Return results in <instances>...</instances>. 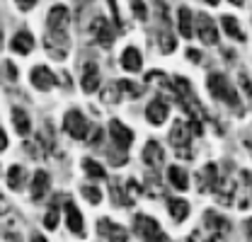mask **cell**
Instances as JSON below:
<instances>
[{"mask_svg": "<svg viewBox=\"0 0 252 242\" xmlns=\"http://www.w3.org/2000/svg\"><path fill=\"white\" fill-rule=\"evenodd\" d=\"M206 85H209V92H211V97H214V99H220V102H225L230 109L243 112V104H240L238 90L230 85V80H228L223 73H209Z\"/></svg>", "mask_w": 252, "mask_h": 242, "instance_id": "1", "label": "cell"}, {"mask_svg": "<svg viewBox=\"0 0 252 242\" xmlns=\"http://www.w3.org/2000/svg\"><path fill=\"white\" fill-rule=\"evenodd\" d=\"M175 97H177L180 107L191 117V121H199V123H201L204 107L199 104L196 94H194V90H191V83H189L187 78H175Z\"/></svg>", "mask_w": 252, "mask_h": 242, "instance_id": "2", "label": "cell"}, {"mask_svg": "<svg viewBox=\"0 0 252 242\" xmlns=\"http://www.w3.org/2000/svg\"><path fill=\"white\" fill-rule=\"evenodd\" d=\"M133 230H136V235L143 242H167L165 230L160 228V223H158L156 218H151V215H143V213L133 215Z\"/></svg>", "mask_w": 252, "mask_h": 242, "instance_id": "3", "label": "cell"}, {"mask_svg": "<svg viewBox=\"0 0 252 242\" xmlns=\"http://www.w3.org/2000/svg\"><path fill=\"white\" fill-rule=\"evenodd\" d=\"M191 128H189L187 121H175L172 128H170V146L175 148V152L180 157L189 160L191 157Z\"/></svg>", "mask_w": 252, "mask_h": 242, "instance_id": "4", "label": "cell"}, {"mask_svg": "<svg viewBox=\"0 0 252 242\" xmlns=\"http://www.w3.org/2000/svg\"><path fill=\"white\" fill-rule=\"evenodd\" d=\"M63 131L75 141H85L90 133V121L85 119V114L80 109H68L63 117Z\"/></svg>", "mask_w": 252, "mask_h": 242, "instance_id": "5", "label": "cell"}, {"mask_svg": "<svg viewBox=\"0 0 252 242\" xmlns=\"http://www.w3.org/2000/svg\"><path fill=\"white\" fill-rule=\"evenodd\" d=\"M44 49L46 54L54 60H63L68 56V49H70V41H68V34H54V31H46L44 34Z\"/></svg>", "mask_w": 252, "mask_h": 242, "instance_id": "6", "label": "cell"}, {"mask_svg": "<svg viewBox=\"0 0 252 242\" xmlns=\"http://www.w3.org/2000/svg\"><path fill=\"white\" fill-rule=\"evenodd\" d=\"M68 25H70V10L65 5H54L46 15V31L68 34Z\"/></svg>", "mask_w": 252, "mask_h": 242, "instance_id": "7", "label": "cell"}, {"mask_svg": "<svg viewBox=\"0 0 252 242\" xmlns=\"http://www.w3.org/2000/svg\"><path fill=\"white\" fill-rule=\"evenodd\" d=\"M90 34L94 36V41H97L99 46H112V41H114V36H117V30H114V25H112L107 17L97 15L93 20V25H90Z\"/></svg>", "mask_w": 252, "mask_h": 242, "instance_id": "8", "label": "cell"}, {"mask_svg": "<svg viewBox=\"0 0 252 242\" xmlns=\"http://www.w3.org/2000/svg\"><path fill=\"white\" fill-rule=\"evenodd\" d=\"M196 34H199V39L206 46H214L219 41V27H216V22L206 12H199L196 15Z\"/></svg>", "mask_w": 252, "mask_h": 242, "instance_id": "9", "label": "cell"}, {"mask_svg": "<svg viewBox=\"0 0 252 242\" xmlns=\"http://www.w3.org/2000/svg\"><path fill=\"white\" fill-rule=\"evenodd\" d=\"M219 165L216 162H206L199 172H196V186H199V191L201 194H209V191H214L216 189V184H219Z\"/></svg>", "mask_w": 252, "mask_h": 242, "instance_id": "10", "label": "cell"}, {"mask_svg": "<svg viewBox=\"0 0 252 242\" xmlns=\"http://www.w3.org/2000/svg\"><path fill=\"white\" fill-rule=\"evenodd\" d=\"M109 136H112V141H114V146L119 151H128L131 143H133V131L126 123H122L119 119L109 121Z\"/></svg>", "mask_w": 252, "mask_h": 242, "instance_id": "11", "label": "cell"}, {"mask_svg": "<svg viewBox=\"0 0 252 242\" xmlns=\"http://www.w3.org/2000/svg\"><path fill=\"white\" fill-rule=\"evenodd\" d=\"M30 80H32V85L41 92H49L51 88H56V83H59V78L46 65H34L30 73Z\"/></svg>", "mask_w": 252, "mask_h": 242, "instance_id": "12", "label": "cell"}, {"mask_svg": "<svg viewBox=\"0 0 252 242\" xmlns=\"http://www.w3.org/2000/svg\"><path fill=\"white\" fill-rule=\"evenodd\" d=\"M97 233H99L102 238H107L109 242L128 240V233H126L122 225H117L114 220H109V218H99V220H97Z\"/></svg>", "mask_w": 252, "mask_h": 242, "instance_id": "13", "label": "cell"}, {"mask_svg": "<svg viewBox=\"0 0 252 242\" xmlns=\"http://www.w3.org/2000/svg\"><path fill=\"white\" fill-rule=\"evenodd\" d=\"M167 114H170V104H167L162 97H156V99L146 107V119H148V123H153V126L165 123V121H167Z\"/></svg>", "mask_w": 252, "mask_h": 242, "instance_id": "14", "label": "cell"}, {"mask_svg": "<svg viewBox=\"0 0 252 242\" xmlns=\"http://www.w3.org/2000/svg\"><path fill=\"white\" fill-rule=\"evenodd\" d=\"M143 162L148 165V170H160L162 162H165V152H162V146L158 141H148L146 148H143Z\"/></svg>", "mask_w": 252, "mask_h": 242, "instance_id": "15", "label": "cell"}, {"mask_svg": "<svg viewBox=\"0 0 252 242\" xmlns=\"http://www.w3.org/2000/svg\"><path fill=\"white\" fill-rule=\"evenodd\" d=\"M235 177H223V180H219V184H216V199H219V204H223V206H230L233 201H235Z\"/></svg>", "mask_w": 252, "mask_h": 242, "instance_id": "16", "label": "cell"}, {"mask_svg": "<svg viewBox=\"0 0 252 242\" xmlns=\"http://www.w3.org/2000/svg\"><path fill=\"white\" fill-rule=\"evenodd\" d=\"M80 88H83V92H88V94L99 90V68L94 63H85L83 75H80Z\"/></svg>", "mask_w": 252, "mask_h": 242, "instance_id": "17", "label": "cell"}, {"mask_svg": "<svg viewBox=\"0 0 252 242\" xmlns=\"http://www.w3.org/2000/svg\"><path fill=\"white\" fill-rule=\"evenodd\" d=\"M49 186H51V177H49V172L36 170V172H34V177H32V201H41V199L49 194Z\"/></svg>", "mask_w": 252, "mask_h": 242, "instance_id": "18", "label": "cell"}, {"mask_svg": "<svg viewBox=\"0 0 252 242\" xmlns=\"http://www.w3.org/2000/svg\"><path fill=\"white\" fill-rule=\"evenodd\" d=\"M65 225H68V230L73 233V235H85V223H83V215L80 211L75 209V204L73 201H68L65 204Z\"/></svg>", "mask_w": 252, "mask_h": 242, "instance_id": "19", "label": "cell"}, {"mask_svg": "<svg viewBox=\"0 0 252 242\" xmlns=\"http://www.w3.org/2000/svg\"><path fill=\"white\" fill-rule=\"evenodd\" d=\"M10 49H12L15 54H22V56L32 54V49H34V36H32V31L30 30H20L15 36H12Z\"/></svg>", "mask_w": 252, "mask_h": 242, "instance_id": "20", "label": "cell"}, {"mask_svg": "<svg viewBox=\"0 0 252 242\" xmlns=\"http://www.w3.org/2000/svg\"><path fill=\"white\" fill-rule=\"evenodd\" d=\"M122 68L128 73H138L143 68V56L136 46H126L124 54H122Z\"/></svg>", "mask_w": 252, "mask_h": 242, "instance_id": "21", "label": "cell"}, {"mask_svg": "<svg viewBox=\"0 0 252 242\" xmlns=\"http://www.w3.org/2000/svg\"><path fill=\"white\" fill-rule=\"evenodd\" d=\"M177 30H180V36H185V39L194 36V15L187 5H182L177 10Z\"/></svg>", "mask_w": 252, "mask_h": 242, "instance_id": "22", "label": "cell"}, {"mask_svg": "<svg viewBox=\"0 0 252 242\" xmlns=\"http://www.w3.org/2000/svg\"><path fill=\"white\" fill-rule=\"evenodd\" d=\"M167 211H170V218H172L175 223H185L189 215V204L185 199L172 196V199H167Z\"/></svg>", "mask_w": 252, "mask_h": 242, "instance_id": "23", "label": "cell"}, {"mask_svg": "<svg viewBox=\"0 0 252 242\" xmlns=\"http://www.w3.org/2000/svg\"><path fill=\"white\" fill-rule=\"evenodd\" d=\"M204 223H206V228L214 230V233H220V235H228V233H230V223H228L223 215H219V213H214V211H206Z\"/></svg>", "mask_w": 252, "mask_h": 242, "instance_id": "24", "label": "cell"}, {"mask_svg": "<svg viewBox=\"0 0 252 242\" xmlns=\"http://www.w3.org/2000/svg\"><path fill=\"white\" fill-rule=\"evenodd\" d=\"M12 123H15V131H17L20 136H30L32 121H30V114H27L22 107H15V109H12Z\"/></svg>", "mask_w": 252, "mask_h": 242, "instance_id": "25", "label": "cell"}, {"mask_svg": "<svg viewBox=\"0 0 252 242\" xmlns=\"http://www.w3.org/2000/svg\"><path fill=\"white\" fill-rule=\"evenodd\" d=\"M25 182H27V170H25L22 165H12V167L7 170V186H10L12 191H20V189L25 186Z\"/></svg>", "mask_w": 252, "mask_h": 242, "instance_id": "26", "label": "cell"}, {"mask_svg": "<svg viewBox=\"0 0 252 242\" xmlns=\"http://www.w3.org/2000/svg\"><path fill=\"white\" fill-rule=\"evenodd\" d=\"M220 27L225 30V34L230 39H238V41H245V31L240 30V22L233 17V15H223L220 17Z\"/></svg>", "mask_w": 252, "mask_h": 242, "instance_id": "27", "label": "cell"}, {"mask_svg": "<svg viewBox=\"0 0 252 242\" xmlns=\"http://www.w3.org/2000/svg\"><path fill=\"white\" fill-rule=\"evenodd\" d=\"M167 180H170V184H172L177 191H187V189H189L187 172H185L182 167H177V165H172V167L167 170Z\"/></svg>", "mask_w": 252, "mask_h": 242, "instance_id": "28", "label": "cell"}, {"mask_svg": "<svg viewBox=\"0 0 252 242\" xmlns=\"http://www.w3.org/2000/svg\"><path fill=\"white\" fill-rule=\"evenodd\" d=\"M158 44H160V51L162 54H172L177 49V36L170 31V27H160V31H158Z\"/></svg>", "mask_w": 252, "mask_h": 242, "instance_id": "29", "label": "cell"}, {"mask_svg": "<svg viewBox=\"0 0 252 242\" xmlns=\"http://www.w3.org/2000/svg\"><path fill=\"white\" fill-rule=\"evenodd\" d=\"M83 172H85L90 180H107L104 167H102L97 160H93V157H85V160H83Z\"/></svg>", "mask_w": 252, "mask_h": 242, "instance_id": "30", "label": "cell"}, {"mask_svg": "<svg viewBox=\"0 0 252 242\" xmlns=\"http://www.w3.org/2000/svg\"><path fill=\"white\" fill-rule=\"evenodd\" d=\"M112 199H114L117 206H131V204H133V199L126 196L124 186H122L119 182H112Z\"/></svg>", "mask_w": 252, "mask_h": 242, "instance_id": "31", "label": "cell"}, {"mask_svg": "<svg viewBox=\"0 0 252 242\" xmlns=\"http://www.w3.org/2000/svg\"><path fill=\"white\" fill-rule=\"evenodd\" d=\"M146 189H148L151 196H160L162 194V184H160V177L156 175V170H151L146 175Z\"/></svg>", "mask_w": 252, "mask_h": 242, "instance_id": "32", "label": "cell"}, {"mask_svg": "<svg viewBox=\"0 0 252 242\" xmlns=\"http://www.w3.org/2000/svg\"><path fill=\"white\" fill-rule=\"evenodd\" d=\"M102 102H107V104H114V102H119L122 99V92H119V88H117V83H112L109 88H104L102 90Z\"/></svg>", "mask_w": 252, "mask_h": 242, "instance_id": "33", "label": "cell"}, {"mask_svg": "<svg viewBox=\"0 0 252 242\" xmlns=\"http://www.w3.org/2000/svg\"><path fill=\"white\" fill-rule=\"evenodd\" d=\"M80 194H83V196H85V199H88L93 206H97V204L102 201V191H99L97 186H93V184H85V186L80 189Z\"/></svg>", "mask_w": 252, "mask_h": 242, "instance_id": "34", "label": "cell"}, {"mask_svg": "<svg viewBox=\"0 0 252 242\" xmlns=\"http://www.w3.org/2000/svg\"><path fill=\"white\" fill-rule=\"evenodd\" d=\"M117 88H119L122 94H128V97H141V92H143L136 83H131V80H119V83H117Z\"/></svg>", "mask_w": 252, "mask_h": 242, "instance_id": "35", "label": "cell"}, {"mask_svg": "<svg viewBox=\"0 0 252 242\" xmlns=\"http://www.w3.org/2000/svg\"><path fill=\"white\" fill-rule=\"evenodd\" d=\"M44 225H46V230H54L56 225H59V209H56V204L49 209V213L44 215Z\"/></svg>", "mask_w": 252, "mask_h": 242, "instance_id": "36", "label": "cell"}, {"mask_svg": "<svg viewBox=\"0 0 252 242\" xmlns=\"http://www.w3.org/2000/svg\"><path fill=\"white\" fill-rule=\"evenodd\" d=\"M131 7H133V15H136V20H148V10H146V5H143V0H131Z\"/></svg>", "mask_w": 252, "mask_h": 242, "instance_id": "37", "label": "cell"}, {"mask_svg": "<svg viewBox=\"0 0 252 242\" xmlns=\"http://www.w3.org/2000/svg\"><path fill=\"white\" fill-rule=\"evenodd\" d=\"M126 151H114L112 155H109V162L114 165V167H122V165H126Z\"/></svg>", "mask_w": 252, "mask_h": 242, "instance_id": "38", "label": "cell"}, {"mask_svg": "<svg viewBox=\"0 0 252 242\" xmlns=\"http://www.w3.org/2000/svg\"><path fill=\"white\" fill-rule=\"evenodd\" d=\"M238 80H240V88L245 90V94L252 99V83H250V78H248L245 73H240V78H238Z\"/></svg>", "mask_w": 252, "mask_h": 242, "instance_id": "39", "label": "cell"}, {"mask_svg": "<svg viewBox=\"0 0 252 242\" xmlns=\"http://www.w3.org/2000/svg\"><path fill=\"white\" fill-rule=\"evenodd\" d=\"M15 2H17V7H20L22 12H30L32 7L36 5V0H15Z\"/></svg>", "mask_w": 252, "mask_h": 242, "instance_id": "40", "label": "cell"}, {"mask_svg": "<svg viewBox=\"0 0 252 242\" xmlns=\"http://www.w3.org/2000/svg\"><path fill=\"white\" fill-rule=\"evenodd\" d=\"M5 70H7V78H10V80H17V68H15V63H12V60H7V63H5Z\"/></svg>", "mask_w": 252, "mask_h": 242, "instance_id": "41", "label": "cell"}, {"mask_svg": "<svg viewBox=\"0 0 252 242\" xmlns=\"http://www.w3.org/2000/svg\"><path fill=\"white\" fill-rule=\"evenodd\" d=\"M187 59L191 60V63H199V60H201V54H199V51H194V49H189V51H187Z\"/></svg>", "mask_w": 252, "mask_h": 242, "instance_id": "42", "label": "cell"}, {"mask_svg": "<svg viewBox=\"0 0 252 242\" xmlns=\"http://www.w3.org/2000/svg\"><path fill=\"white\" fill-rule=\"evenodd\" d=\"M7 148V133L2 131V126H0V152L5 151Z\"/></svg>", "mask_w": 252, "mask_h": 242, "instance_id": "43", "label": "cell"}, {"mask_svg": "<svg viewBox=\"0 0 252 242\" xmlns=\"http://www.w3.org/2000/svg\"><path fill=\"white\" fill-rule=\"evenodd\" d=\"M204 242H225V235H220V233H214L211 238H206Z\"/></svg>", "mask_w": 252, "mask_h": 242, "instance_id": "44", "label": "cell"}, {"mask_svg": "<svg viewBox=\"0 0 252 242\" xmlns=\"http://www.w3.org/2000/svg\"><path fill=\"white\" fill-rule=\"evenodd\" d=\"M245 233H248V242H252V218L245 220Z\"/></svg>", "mask_w": 252, "mask_h": 242, "instance_id": "45", "label": "cell"}, {"mask_svg": "<svg viewBox=\"0 0 252 242\" xmlns=\"http://www.w3.org/2000/svg\"><path fill=\"white\" fill-rule=\"evenodd\" d=\"M32 242H49V240H46L44 235H39V233H36V235H32Z\"/></svg>", "mask_w": 252, "mask_h": 242, "instance_id": "46", "label": "cell"}, {"mask_svg": "<svg viewBox=\"0 0 252 242\" xmlns=\"http://www.w3.org/2000/svg\"><path fill=\"white\" fill-rule=\"evenodd\" d=\"M228 2H230V5H238V7H240V5H245V0H228Z\"/></svg>", "mask_w": 252, "mask_h": 242, "instance_id": "47", "label": "cell"}, {"mask_svg": "<svg viewBox=\"0 0 252 242\" xmlns=\"http://www.w3.org/2000/svg\"><path fill=\"white\" fill-rule=\"evenodd\" d=\"M182 242H196V233H191V235H189L187 240H182Z\"/></svg>", "mask_w": 252, "mask_h": 242, "instance_id": "48", "label": "cell"}, {"mask_svg": "<svg viewBox=\"0 0 252 242\" xmlns=\"http://www.w3.org/2000/svg\"><path fill=\"white\" fill-rule=\"evenodd\" d=\"M2 209H5V199L0 196V213H2Z\"/></svg>", "mask_w": 252, "mask_h": 242, "instance_id": "49", "label": "cell"}, {"mask_svg": "<svg viewBox=\"0 0 252 242\" xmlns=\"http://www.w3.org/2000/svg\"><path fill=\"white\" fill-rule=\"evenodd\" d=\"M206 2H209V5H219L220 0H206Z\"/></svg>", "mask_w": 252, "mask_h": 242, "instance_id": "50", "label": "cell"}, {"mask_svg": "<svg viewBox=\"0 0 252 242\" xmlns=\"http://www.w3.org/2000/svg\"><path fill=\"white\" fill-rule=\"evenodd\" d=\"M0 49H2V30H0Z\"/></svg>", "mask_w": 252, "mask_h": 242, "instance_id": "51", "label": "cell"}, {"mask_svg": "<svg viewBox=\"0 0 252 242\" xmlns=\"http://www.w3.org/2000/svg\"><path fill=\"white\" fill-rule=\"evenodd\" d=\"M248 148H250V152H252V143H250V141H248Z\"/></svg>", "mask_w": 252, "mask_h": 242, "instance_id": "52", "label": "cell"}]
</instances>
